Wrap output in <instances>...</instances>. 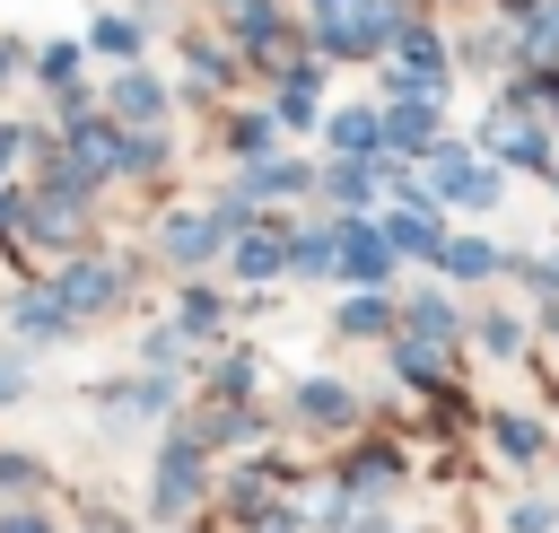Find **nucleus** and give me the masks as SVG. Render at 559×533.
<instances>
[{
	"label": "nucleus",
	"instance_id": "nucleus-1",
	"mask_svg": "<svg viewBox=\"0 0 559 533\" xmlns=\"http://www.w3.org/2000/svg\"><path fill=\"white\" fill-rule=\"evenodd\" d=\"M428 183L445 192V201H463V210H489L507 183H498V166H480V157H463V149H437L428 157Z\"/></svg>",
	"mask_w": 559,
	"mask_h": 533
},
{
	"label": "nucleus",
	"instance_id": "nucleus-2",
	"mask_svg": "<svg viewBox=\"0 0 559 533\" xmlns=\"http://www.w3.org/2000/svg\"><path fill=\"white\" fill-rule=\"evenodd\" d=\"M52 297H61L70 315H96V306H114V297H122V280H114V262H70V271L52 280Z\"/></svg>",
	"mask_w": 559,
	"mask_h": 533
},
{
	"label": "nucleus",
	"instance_id": "nucleus-3",
	"mask_svg": "<svg viewBox=\"0 0 559 533\" xmlns=\"http://www.w3.org/2000/svg\"><path fill=\"white\" fill-rule=\"evenodd\" d=\"M192 489H201V446H192V437H175V446H166V472H157V507H166V516H183V507H192Z\"/></svg>",
	"mask_w": 559,
	"mask_h": 533
},
{
	"label": "nucleus",
	"instance_id": "nucleus-4",
	"mask_svg": "<svg viewBox=\"0 0 559 533\" xmlns=\"http://www.w3.org/2000/svg\"><path fill=\"white\" fill-rule=\"evenodd\" d=\"M393 70H402L411 96H437V87H445V44H437V35H402V61H393Z\"/></svg>",
	"mask_w": 559,
	"mask_h": 533
},
{
	"label": "nucleus",
	"instance_id": "nucleus-5",
	"mask_svg": "<svg viewBox=\"0 0 559 533\" xmlns=\"http://www.w3.org/2000/svg\"><path fill=\"white\" fill-rule=\"evenodd\" d=\"M384 262H393V245H384L376 227H349V236H341V280H367V288H376Z\"/></svg>",
	"mask_w": 559,
	"mask_h": 533
},
{
	"label": "nucleus",
	"instance_id": "nucleus-6",
	"mask_svg": "<svg viewBox=\"0 0 559 533\" xmlns=\"http://www.w3.org/2000/svg\"><path fill=\"white\" fill-rule=\"evenodd\" d=\"M480 149H507L515 166H550V140L533 122H480Z\"/></svg>",
	"mask_w": 559,
	"mask_h": 533
},
{
	"label": "nucleus",
	"instance_id": "nucleus-7",
	"mask_svg": "<svg viewBox=\"0 0 559 533\" xmlns=\"http://www.w3.org/2000/svg\"><path fill=\"white\" fill-rule=\"evenodd\" d=\"M437 262H445L454 280H489V271H507V253H498V245H480V236H454Z\"/></svg>",
	"mask_w": 559,
	"mask_h": 533
},
{
	"label": "nucleus",
	"instance_id": "nucleus-8",
	"mask_svg": "<svg viewBox=\"0 0 559 533\" xmlns=\"http://www.w3.org/2000/svg\"><path fill=\"white\" fill-rule=\"evenodd\" d=\"M384 140H402V149H428V140H437V114H428V96H411V105H393V122H384Z\"/></svg>",
	"mask_w": 559,
	"mask_h": 533
},
{
	"label": "nucleus",
	"instance_id": "nucleus-9",
	"mask_svg": "<svg viewBox=\"0 0 559 533\" xmlns=\"http://www.w3.org/2000/svg\"><path fill=\"white\" fill-rule=\"evenodd\" d=\"M376 140H384L376 114H332V149H341V157H376Z\"/></svg>",
	"mask_w": 559,
	"mask_h": 533
},
{
	"label": "nucleus",
	"instance_id": "nucleus-10",
	"mask_svg": "<svg viewBox=\"0 0 559 533\" xmlns=\"http://www.w3.org/2000/svg\"><path fill=\"white\" fill-rule=\"evenodd\" d=\"M17 332L26 341H52V332H70V306L61 297H17Z\"/></svg>",
	"mask_w": 559,
	"mask_h": 533
},
{
	"label": "nucleus",
	"instance_id": "nucleus-11",
	"mask_svg": "<svg viewBox=\"0 0 559 533\" xmlns=\"http://www.w3.org/2000/svg\"><path fill=\"white\" fill-rule=\"evenodd\" d=\"M297 402H306V419H323V428H341V419H349V393H341V384H323V376H314V384H297Z\"/></svg>",
	"mask_w": 559,
	"mask_h": 533
},
{
	"label": "nucleus",
	"instance_id": "nucleus-12",
	"mask_svg": "<svg viewBox=\"0 0 559 533\" xmlns=\"http://www.w3.org/2000/svg\"><path fill=\"white\" fill-rule=\"evenodd\" d=\"M393 245H402V253H445V236H437V218H428V210L393 218Z\"/></svg>",
	"mask_w": 559,
	"mask_h": 533
},
{
	"label": "nucleus",
	"instance_id": "nucleus-13",
	"mask_svg": "<svg viewBox=\"0 0 559 533\" xmlns=\"http://www.w3.org/2000/svg\"><path fill=\"white\" fill-rule=\"evenodd\" d=\"M114 105H122V114H140V122H148V114H157V105H166V96H157V79H140V70H131V79H122V87H114Z\"/></svg>",
	"mask_w": 559,
	"mask_h": 533
},
{
	"label": "nucleus",
	"instance_id": "nucleus-14",
	"mask_svg": "<svg viewBox=\"0 0 559 533\" xmlns=\"http://www.w3.org/2000/svg\"><path fill=\"white\" fill-rule=\"evenodd\" d=\"M236 271H245V280H271V271H280V236H245Z\"/></svg>",
	"mask_w": 559,
	"mask_h": 533
},
{
	"label": "nucleus",
	"instance_id": "nucleus-15",
	"mask_svg": "<svg viewBox=\"0 0 559 533\" xmlns=\"http://www.w3.org/2000/svg\"><path fill=\"white\" fill-rule=\"evenodd\" d=\"M393 367H402V376H437V341H419V332H411V341L393 350Z\"/></svg>",
	"mask_w": 559,
	"mask_h": 533
},
{
	"label": "nucleus",
	"instance_id": "nucleus-16",
	"mask_svg": "<svg viewBox=\"0 0 559 533\" xmlns=\"http://www.w3.org/2000/svg\"><path fill=\"white\" fill-rule=\"evenodd\" d=\"M332 192H341V201H349V210H358V201H367V192H376V175H367V166H332Z\"/></svg>",
	"mask_w": 559,
	"mask_h": 533
},
{
	"label": "nucleus",
	"instance_id": "nucleus-17",
	"mask_svg": "<svg viewBox=\"0 0 559 533\" xmlns=\"http://www.w3.org/2000/svg\"><path fill=\"white\" fill-rule=\"evenodd\" d=\"M341 332H384V306H376V297H349V306H341Z\"/></svg>",
	"mask_w": 559,
	"mask_h": 533
},
{
	"label": "nucleus",
	"instance_id": "nucleus-18",
	"mask_svg": "<svg viewBox=\"0 0 559 533\" xmlns=\"http://www.w3.org/2000/svg\"><path fill=\"white\" fill-rule=\"evenodd\" d=\"M96 44H105V52H131V44H140V26H131V17H105V26H96Z\"/></svg>",
	"mask_w": 559,
	"mask_h": 533
},
{
	"label": "nucleus",
	"instance_id": "nucleus-19",
	"mask_svg": "<svg viewBox=\"0 0 559 533\" xmlns=\"http://www.w3.org/2000/svg\"><path fill=\"white\" fill-rule=\"evenodd\" d=\"M44 79H52V87H70V79H79V52H70V44H52V52H44Z\"/></svg>",
	"mask_w": 559,
	"mask_h": 533
},
{
	"label": "nucleus",
	"instance_id": "nucleus-20",
	"mask_svg": "<svg viewBox=\"0 0 559 533\" xmlns=\"http://www.w3.org/2000/svg\"><path fill=\"white\" fill-rule=\"evenodd\" d=\"M498 446H507V454H533V446H542V428H533V419H507V428H498Z\"/></svg>",
	"mask_w": 559,
	"mask_h": 533
},
{
	"label": "nucleus",
	"instance_id": "nucleus-21",
	"mask_svg": "<svg viewBox=\"0 0 559 533\" xmlns=\"http://www.w3.org/2000/svg\"><path fill=\"white\" fill-rule=\"evenodd\" d=\"M26 481H35V463L26 454H0V489H26Z\"/></svg>",
	"mask_w": 559,
	"mask_h": 533
},
{
	"label": "nucleus",
	"instance_id": "nucleus-22",
	"mask_svg": "<svg viewBox=\"0 0 559 533\" xmlns=\"http://www.w3.org/2000/svg\"><path fill=\"white\" fill-rule=\"evenodd\" d=\"M533 44H542V52H550V44H559V0H550V9H542V17H533Z\"/></svg>",
	"mask_w": 559,
	"mask_h": 533
},
{
	"label": "nucleus",
	"instance_id": "nucleus-23",
	"mask_svg": "<svg viewBox=\"0 0 559 533\" xmlns=\"http://www.w3.org/2000/svg\"><path fill=\"white\" fill-rule=\"evenodd\" d=\"M0 533H44V516H0Z\"/></svg>",
	"mask_w": 559,
	"mask_h": 533
},
{
	"label": "nucleus",
	"instance_id": "nucleus-24",
	"mask_svg": "<svg viewBox=\"0 0 559 533\" xmlns=\"http://www.w3.org/2000/svg\"><path fill=\"white\" fill-rule=\"evenodd\" d=\"M533 280H542V288H559V253H550V262H533Z\"/></svg>",
	"mask_w": 559,
	"mask_h": 533
},
{
	"label": "nucleus",
	"instance_id": "nucleus-25",
	"mask_svg": "<svg viewBox=\"0 0 559 533\" xmlns=\"http://www.w3.org/2000/svg\"><path fill=\"white\" fill-rule=\"evenodd\" d=\"M9 157H17V131H9V122H0V166H9Z\"/></svg>",
	"mask_w": 559,
	"mask_h": 533
},
{
	"label": "nucleus",
	"instance_id": "nucleus-26",
	"mask_svg": "<svg viewBox=\"0 0 559 533\" xmlns=\"http://www.w3.org/2000/svg\"><path fill=\"white\" fill-rule=\"evenodd\" d=\"M9 393H17V367H0V402H9Z\"/></svg>",
	"mask_w": 559,
	"mask_h": 533
},
{
	"label": "nucleus",
	"instance_id": "nucleus-27",
	"mask_svg": "<svg viewBox=\"0 0 559 533\" xmlns=\"http://www.w3.org/2000/svg\"><path fill=\"white\" fill-rule=\"evenodd\" d=\"M9 218H17V201H9V192H0V227H9Z\"/></svg>",
	"mask_w": 559,
	"mask_h": 533
}]
</instances>
